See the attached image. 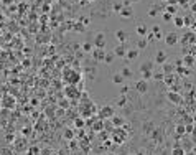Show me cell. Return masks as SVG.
<instances>
[{
  "label": "cell",
  "instance_id": "obj_1",
  "mask_svg": "<svg viewBox=\"0 0 196 155\" xmlns=\"http://www.w3.org/2000/svg\"><path fill=\"white\" fill-rule=\"evenodd\" d=\"M64 78H66V83L74 84V86H78V83H81V79H82L81 73L78 69H69L68 73H64Z\"/></svg>",
  "mask_w": 196,
  "mask_h": 155
},
{
  "label": "cell",
  "instance_id": "obj_2",
  "mask_svg": "<svg viewBox=\"0 0 196 155\" xmlns=\"http://www.w3.org/2000/svg\"><path fill=\"white\" fill-rule=\"evenodd\" d=\"M92 45H94V48H102V50H106V45H107L106 33H102V31H97V33L94 35Z\"/></svg>",
  "mask_w": 196,
  "mask_h": 155
},
{
  "label": "cell",
  "instance_id": "obj_3",
  "mask_svg": "<svg viewBox=\"0 0 196 155\" xmlns=\"http://www.w3.org/2000/svg\"><path fill=\"white\" fill-rule=\"evenodd\" d=\"M66 97H69V99H81V93H79V87L74 86V84H68V87H66Z\"/></svg>",
  "mask_w": 196,
  "mask_h": 155
},
{
  "label": "cell",
  "instance_id": "obj_4",
  "mask_svg": "<svg viewBox=\"0 0 196 155\" xmlns=\"http://www.w3.org/2000/svg\"><path fill=\"white\" fill-rule=\"evenodd\" d=\"M99 114V119H102V121H106V119H110L112 115L115 114L114 107L112 106H104V107H101V111L97 112Z\"/></svg>",
  "mask_w": 196,
  "mask_h": 155
},
{
  "label": "cell",
  "instance_id": "obj_5",
  "mask_svg": "<svg viewBox=\"0 0 196 155\" xmlns=\"http://www.w3.org/2000/svg\"><path fill=\"white\" fill-rule=\"evenodd\" d=\"M166 99L170 101L171 104H175V106H178V104L183 103V97H181V94L176 93V91H171V89L166 93Z\"/></svg>",
  "mask_w": 196,
  "mask_h": 155
},
{
  "label": "cell",
  "instance_id": "obj_6",
  "mask_svg": "<svg viewBox=\"0 0 196 155\" xmlns=\"http://www.w3.org/2000/svg\"><path fill=\"white\" fill-rule=\"evenodd\" d=\"M91 56H92V59L96 63H104V58H106V50H102V48H94V50L91 51Z\"/></svg>",
  "mask_w": 196,
  "mask_h": 155
},
{
  "label": "cell",
  "instance_id": "obj_7",
  "mask_svg": "<svg viewBox=\"0 0 196 155\" xmlns=\"http://www.w3.org/2000/svg\"><path fill=\"white\" fill-rule=\"evenodd\" d=\"M163 41H165L166 46H175V45H178V41H180V36H178V33H168L163 36Z\"/></svg>",
  "mask_w": 196,
  "mask_h": 155
},
{
  "label": "cell",
  "instance_id": "obj_8",
  "mask_svg": "<svg viewBox=\"0 0 196 155\" xmlns=\"http://www.w3.org/2000/svg\"><path fill=\"white\" fill-rule=\"evenodd\" d=\"M112 53L115 55V58H125V55H127V46H125V43H119L117 46L112 50Z\"/></svg>",
  "mask_w": 196,
  "mask_h": 155
},
{
  "label": "cell",
  "instance_id": "obj_9",
  "mask_svg": "<svg viewBox=\"0 0 196 155\" xmlns=\"http://www.w3.org/2000/svg\"><path fill=\"white\" fill-rule=\"evenodd\" d=\"M181 41H183V45H190V46H193V45H196V33H194V31H188V33L181 38Z\"/></svg>",
  "mask_w": 196,
  "mask_h": 155
},
{
  "label": "cell",
  "instance_id": "obj_10",
  "mask_svg": "<svg viewBox=\"0 0 196 155\" xmlns=\"http://www.w3.org/2000/svg\"><path fill=\"white\" fill-rule=\"evenodd\" d=\"M181 59H183V66H186V68H193V66H196V58H194V55H191V53H186Z\"/></svg>",
  "mask_w": 196,
  "mask_h": 155
},
{
  "label": "cell",
  "instance_id": "obj_11",
  "mask_svg": "<svg viewBox=\"0 0 196 155\" xmlns=\"http://www.w3.org/2000/svg\"><path fill=\"white\" fill-rule=\"evenodd\" d=\"M135 91H137L138 94H145L147 91H148V83H147L145 79H138L137 83H135Z\"/></svg>",
  "mask_w": 196,
  "mask_h": 155
},
{
  "label": "cell",
  "instance_id": "obj_12",
  "mask_svg": "<svg viewBox=\"0 0 196 155\" xmlns=\"http://www.w3.org/2000/svg\"><path fill=\"white\" fill-rule=\"evenodd\" d=\"M119 17H120V18H125V20L134 18V8H132V7H124V8L119 12Z\"/></svg>",
  "mask_w": 196,
  "mask_h": 155
},
{
  "label": "cell",
  "instance_id": "obj_13",
  "mask_svg": "<svg viewBox=\"0 0 196 155\" xmlns=\"http://www.w3.org/2000/svg\"><path fill=\"white\" fill-rule=\"evenodd\" d=\"M166 61H168L166 51H163V50L157 51V55H155V63H157V65H163V63H166Z\"/></svg>",
  "mask_w": 196,
  "mask_h": 155
},
{
  "label": "cell",
  "instance_id": "obj_14",
  "mask_svg": "<svg viewBox=\"0 0 196 155\" xmlns=\"http://www.w3.org/2000/svg\"><path fill=\"white\" fill-rule=\"evenodd\" d=\"M115 40H117L119 43H125V41L129 40V33L125 30H117L115 31Z\"/></svg>",
  "mask_w": 196,
  "mask_h": 155
},
{
  "label": "cell",
  "instance_id": "obj_15",
  "mask_svg": "<svg viewBox=\"0 0 196 155\" xmlns=\"http://www.w3.org/2000/svg\"><path fill=\"white\" fill-rule=\"evenodd\" d=\"M162 73L163 74H173L175 73V65H171V63H163L162 65Z\"/></svg>",
  "mask_w": 196,
  "mask_h": 155
},
{
  "label": "cell",
  "instance_id": "obj_16",
  "mask_svg": "<svg viewBox=\"0 0 196 155\" xmlns=\"http://www.w3.org/2000/svg\"><path fill=\"white\" fill-rule=\"evenodd\" d=\"M175 73H178L180 76H190L191 68H186V66H175Z\"/></svg>",
  "mask_w": 196,
  "mask_h": 155
},
{
  "label": "cell",
  "instance_id": "obj_17",
  "mask_svg": "<svg viewBox=\"0 0 196 155\" xmlns=\"http://www.w3.org/2000/svg\"><path fill=\"white\" fill-rule=\"evenodd\" d=\"M104 127H106V124H104L102 119H96V121L92 122V132H101Z\"/></svg>",
  "mask_w": 196,
  "mask_h": 155
},
{
  "label": "cell",
  "instance_id": "obj_18",
  "mask_svg": "<svg viewBox=\"0 0 196 155\" xmlns=\"http://www.w3.org/2000/svg\"><path fill=\"white\" fill-rule=\"evenodd\" d=\"M110 122H112V125H114V127L115 129H119V127H122V125H124L125 124V122H124V117H117V115H112V117H110Z\"/></svg>",
  "mask_w": 196,
  "mask_h": 155
},
{
  "label": "cell",
  "instance_id": "obj_19",
  "mask_svg": "<svg viewBox=\"0 0 196 155\" xmlns=\"http://www.w3.org/2000/svg\"><path fill=\"white\" fill-rule=\"evenodd\" d=\"M138 50H127V55H125V59L127 61H135L138 58Z\"/></svg>",
  "mask_w": 196,
  "mask_h": 155
},
{
  "label": "cell",
  "instance_id": "obj_20",
  "mask_svg": "<svg viewBox=\"0 0 196 155\" xmlns=\"http://www.w3.org/2000/svg\"><path fill=\"white\" fill-rule=\"evenodd\" d=\"M2 104H3V107L12 109V107H15V99H13L12 96H5V97H3V101H2Z\"/></svg>",
  "mask_w": 196,
  "mask_h": 155
},
{
  "label": "cell",
  "instance_id": "obj_21",
  "mask_svg": "<svg viewBox=\"0 0 196 155\" xmlns=\"http://www.w3.org/2000/svg\"><path fill=\"white\" fill-rule=\"evenodd\" d=\"M155 63L153 61H143L142 65H140V73L142 71H153V68H155Z\"/></svg>",
  "mask_w": 196,
  "mask_h": 155
},
{
  "label": "cell",
  "instance_id": "obj_22",
  "mask_svg": "<svg viewBox=\"0 0 196 155\" xmlns=\"http://www.w3.org/2000/svg\"><path fill=\"white\" fill-rule=\"evenodd\" d=\"M152 33L155 35V40H163V31H162V28H160L158 25H153L152 27Z\"/></svg>",
  "mask_w": 196,
  "mask_h": 155
},
{
  "label": "cell",
  "instance_id": "obj_23",
  "mask_svg": "<svg viewBox=\"0 0 196 155\" xmlns=\"http://www.w3.org/2000/svg\"><path fill=\"white\" fill-rule=\"evenodd\" d=\"M175 81H176V74H165V78H163V83L166 84V86H173Z\"/></svg>",
  "mask_w": 196,
  "mask_h": 155
},
{
  "label": "cell",
  "instance_id": "obj_24",
  "mask_svg": "<svg viewBox=\"0 0 196 155\" xmlns=\"http://www.w3.org/2000/svg\"><path fill=\"white\" fill-rule=\"evenodd\" d=\"M147 33H148V28L143 25V23H138L137 25V35L138 36H147Z\"/></svg>",
  "mask_w": 196,
  "mask_h": 155
},
{
  "label": "cell",
  "instance_id": "obj_25",
  "mask_svg": "<svg viewBox=\"0 0 196 155\" xmlns=\"http://www.w3.org/2000/svg\"><path fill=\"white\" fill-rule=\"evenodd\" d=\"M148 46V41L145 36H140V40H137V50H145Z\"/></svg>",
  "mask_w": 196,
  "mask_h": 155
},
{
  "label": "cell",
  "instance_id": "obj_26",
  "mask_svg": "<svg viewBox=\"0 0 196 155\" xmlns=\"http://www.w3.org/2000/svg\"><path fill=\"white\" fill-rule=\"evenodd\" d=\"M171 155H186V150L181 145H175L173 149H171Z\"/></svg>",
  "mask_w": 196,
  "mask_h": 155
},
{
  "label": "cell",
  "instance_id": "obj_27",
  "mask_svg": "<svg viewBox=\"0 0 196 155\" xmlns=\"http://www.w3.org/2000/svg\"><path fill=\"white\" fill-rule=\"evenodd\" d=\"M142 129H143V132H145V134H152V130L155 129V124H153L152 121H148V122H145V124H143Z\"/></svg>",
  "mask_w": 196,
  "mask_h": 155
},
{
  "label": "cell",
  "instance_id": "obj_28",
  "mask_svg": "<svg viewBox=\"0 0 196 155\" xmlns=\"http://www.w3.org/2000/svg\"><path fill=\"white\" fill-rule=\"evenodd\" d=\"M173 23L178 28H185V18L183 17H173Z\"/></svg>",
  "mask_w": 196,
  "mask_h": 155
},
{
  "label": "cell",
  "instance_id": "obj_29",
  "mask_svg": "<svg viewBox=\"0 0 196 155\" xmlns=\"http://www.w3.org/2000/svg\"><path fill=\"white\" fill-rule=\"evenodd\" d=\"M124 81H125V78L122 74H119V73L112 76V83H114V84H119V86H120V84H124Z\"/></svg>",
  "mask_w": 196,
  "mask_h": 155
},
{
  "label": "cell",
  "instance_id": "obj_30",
  "mask_svg": "<svg viewBox=\"0 0 196 155\" xmlns=\"http://www.w3.org/2000/svg\"><path fill=\"white\" fill-rule=\"evenodd\" d=\"M92 46H94V45L91 43V41H86V43H82V45H81V50H82L84 53H91V51L94 50Z\"/></svg>",
  "mask_w": 196,
  "mask_h": 155
},
{
  "label": "cell",
  "instance_id": "obj_31",
  "mask_svg": "<svg viewBox=\"0 0 196 155\" xmlns=\"http://www.w3.org/2000/svg\"><path fill=\"white\" fill-rule=\"evenodd\" d=\"M114 59H115V55L114 53H106V58H104V63H106V65H112V63H114Z\"/></svg>",
  "mask_w": 196,
  "mask_h": 155
},
{
  "label": "cell",
  "instance_id": "obj_32",
  "mask_svg": "<svg viewBox=\"0 0 196 155\" xmlns=\"http://www.w3.org/2000/svg\"><path fill=\"white\" fill-rule=\"evenodd\" d=\"M63 137H64L66 140H73V139H74V130H73V129H66L64 134H63Z\"/></svg>",
  "mask_w": 196,
  "mask_h": 155
},
{
  "label": "cell",
  "instance_id": "obj_33",
  "mask_svg": "<svg viewBox=\"0 0 196 155\" xmlns=\"http://www.w3.org/2000/svg\"><path fill=\"white\" fill-rule=\"evenodd\" d=\"M122 76L125 78V79H127V78H132L134 76V73H132V69L129 68V66H124V69H122V73H120Z\"/></svg>",
  "mask_w": 196,
  "mask_h": 155
},
{
  "label": "cell",
  "instance_id": "obj_34",
  "mask_svg": "<svg viewBox=\"0 0 196 155\" xmlns=\"http://www.w3.org/2000/svg\"><path fill=\"white\" fill-rule=\"evenodd\" d=\"M84 125H86V121H84L82 117H76V119H74V127H78V129H82Z\"/></svg>",
  "mask_w": 196,
  "mask_h": 155
},
{
  "label": "cell",
  "instance_id": "obj_35",
  "mask_svg": "<svg viewBox=\"0 0 196 155\" xmlns=\"http://www.w3.org/2000/svg\"><path fill=\"white\" fill-rule=\"evenodd\" d=\"M160 10H162V8H158V7H157V5H153L152 7V8H150L148 10V17H152V18H153V17H157V15H160Z\"/></svg>",
  "mask_w": 196,
  "mask_h": 155
},
{
  "label": "cell",
  "instance_id": "obj_36",
  "mask_svg": "<svg viewBox=\"0 0 196 155\" xmlns=\"http://www.w3.org/2000/svg\"><path fill=\"white\" fill-rule=\"evenodd\" d=\"M117 104H119V107H125V104H127V96H125V94H120V97L117 99Z\"/></svg>",
  "mask_w": 196,
  "mask_h": 155
},
{
  "label": "cell",
  "instance_id": "obj_37",
  "mask_svg": "<svg viewBox=\"0 0 196 155\" xmlns=\"http://www.w3.org/2000/svg\"><path fill=\"white\" fill-rule=\"evenodd\" d=\"M176 10H178V5H170V3H168V5H166V8H165V12L171 13V15L175 17V13H176Z\"/></svg>",
  "mask_w": 196,
  "mask_h": 155
},
{
  "label": "cell",
  "instance_id": "obj_38",
  "mask_svg": "<svg viewBox=\"0 0 196 155\" xmlns=\"http://www.w3.org/2000/svg\"><path fill=\"white\" fill-rule=\"evenodd\" d=\"M175 130H176L178 135H185V134H186V130H185V124H178L176 127H175Z\"/></svg>",
  "mask_w": 196,
  "mask_h": 155
},
{
  "label": "cell",
  "instance_id": "obj_39",
  "mask_svg": "<svg viewBox=\"0 0 196 155\" xmlns=\"http://www.w3.org/2000/svg\"><path fill=\"white\" fill-rule=\"evenodd\" d=\"M122 8H124V5H122V3H119V2H114V3H112V10H114L115 13H119Z\"/></svg>",
  "mask_w": 196,
  "mask_h": 155
},
{
  "label": "cell",
  "instance_id": "obj_40",
  "mask_svg": "<svg viewBox=\"0 0 196 155\" xmlns=\"http://www.w3.org/2000/svg\"><path fill=\"white\" fill-rule=\"evenodd\" d=\"M152 76H153V71H142V79L148 81L152 79Z\"/></svg>",
  "mask_w": 196,
  "mask_h": 155
},
{
  "label": "cell",
  "instance_id": "obj_41",
  "mask_svg": "<svg viewBox=\"0 0 196 155\" xmlns=\"http://www.w3.org/2000/svg\"><path fill=\"white\" fill-rule=\"evenodd\" d=\"M163 78H165V74H163V73H153L152 79H153V81H163Z\"/></svg>",
  "mask_w": 196,
  "mask_h": 155
},
{
  "label": "cell",
  "instance_id": "obj_42",
  "mask_svg": "<svg viewBox=\"0 0 196 155\" xmlns=\"http://www.w3.org/2000/svg\"><path fill=\"white\" fill-rule=\"evenodd\" d=\"M162 17H163V20H165V22H171V20H173V15H171V13H168V12H163Z\"/></svg>",
  "mask_w": 196,
  "mask_h": 155
},
{
  "label": "cell",
  "instance_id": "obj_43",
  "mask_svg": "<svg viewBox=\"0 0 196 155\" xmlns=\"http://www.w3.org/2000/svg\"><path fill=\"white\" fill-rule=\"evenodd\" d=\"M193 129H194L193 122H191V124H185V130H186V134H193Z\"/></svg>",
  "mask_w": 196,
  "mask_h": 155
},
{
  "label": "cell",
  "instance_id": "obj_44",
  "mask_svg": "<svg viewBox=\"0 0 196 155\" xmlns=\"http://www.w3.org/2000/svg\"><path fill=\"white\" fill-rule=\"evenodd\" d=\"M145 38H147V41H148V43H150V41H157V40H155V35H153L152 31H148Z\"/></svg>",
  "mask_w": 196,
  "mask_h": 155
},
{
  "label": "cell",
  "instance_id": "obj_45",
  "mask_svg": "<svg viewBox=\"0 0 196 155\" xmlns=\"http://www.w3.org/2000/svg\"><path fill=\"white\" fill-rule=\"evenodd\" d=\"M176 3L180 7H188V5H190V0H176Z\"/></svg>",
  "mask_w": 196,
  "mask_h": 155
},
{
  "label": "cell",
  "instance_id": "obj_46",
  "mask_svg": "<svg viewBox=\"0 0 196 155\" xmlns=\"http://www.w3.org/2000/svg\"><path fill=\"white\" fill-rule=\"evenodd\" d=\"M183 18H185V27H191L193 18H191V17H183Z\"/></svg>",
  "mask_w": 196,
  "mask_h": 155
},
{
  "label": "cell",
  "instance_id": "obj_47",
  "mask_svg": "<svg viewBox=\"0 0 196 155\" xmlns=\"http://www.w3.org/2000/svg\"><path fill=\"white\" fill-rule=\"evenodd\" d=\"M73 50H74V53L79 51V50H81V45H79V43H73Z\"/></svg>",
  "mask_w": 196,
  "mask_h": 155
},
{
  "label": "cell",
  "instance_id": "obj_48",
  "mask_svg": "<svg viewBox=\"0 0 196 155\" xmlns=\"http://www.w3.org/2000/svg\"><path fill=\"white\" fill-rule=\"evenodd\" d=\"M127 93H129V87H127V86H124V87L120 89V94H125V96H127Z\"/></svg>",
  "mask_w": 196,
  "mask_h": 155
},
{
  "label": "cell",
  "instance_id": "obj_49",
  "mask_svg": "<svg viewBox=\"0 0 196 155\" xmlns=\"http://www.w3.org/2000/svg\"><path fill=\"white\" fill-rule=\"evenodd\" d=\"M175 66H183V59H176V61H175Z\"/></svg>",
  "mask_w": 196,
  "mask_h": 155
},
{
  "label": "cell",
  "instance_id": "obj_50",
  "mask_svg": "<svg viewBox=\"0 0 196 155\" xmlns=\"http://www.w3.org/2000/svg\"><path fill=\"white\" fill-rule=\"evenodd\" d=\"M190 8H191V12H193V13H196V2L191 3V5H190Z\"/></svg>",
  "mask_w": 196,
  "mask_h": 155
},
{
  "label": "cell",
  "instance_id": "obj_51",
  "mask_svg": "<svg viewBox=\"0 0 196 155\" xmlns=\"http://www.w3.org/2000/svg\"><path fill=\"white\" fill-rule=\"evenodd\" d=\"M81 22L84 23V25H89V18H86V17H84V18H81Z\"/></svg>",
  "mask_w": 196,
  "mask_h": 155
},
{
  "label": "cell",
  "instance_id": "obj_52",
  "mask_svg": "<svg viewBox=\"0 0 196 155\" xmlns=\"http://www.w3.org/2000/svg\"><path fill=\"white\" fill-rule=\"evenodd\" d=\"M193 152H194V155H196V147H193Z\"/></svg>",
  "mask_w": 196,
  "mask_h": 155
},
{
  "label": "cell",
  "instance_id": "obj_53",
  "mask_svg": "<svg viewBox=\"0 0 196 155\" xmlns=\"http://www.w3.org/2000/svg\"><path fill=\"white\" fill-rule=\"evenodd\" d=\"M130 2H140V0H130Z\"/></svg>",
  "mask_w": 196,
  "mask_h": 155
},
{
  "label": "cell",
  "instance_id": "obj_54",
  "mask_svg": "<svg viewBox=\"0 0 196 155\" xmlns=\"http://www.w3.org/2000/svg\"><path fill=\"white\" fill-rule=\"evenodd\" d=\"M193 46H194V51H196V45H193Z\"/></svg>",
  "mask_w": 196,
  "mask_h": 155
},
{
  "label": "cell",
  "instance_id": "obj_55",
  "mask_svg": "<svg viewBox=\"0 0 196 155\" xmlns=\"http://www.w3.org/2000/svg\"><path fill=\"white\" fill-rule=\"evenodd\" d=\"M163 2H168V0H163Z\"/></svg>",
  "mask_w": 196,
  "mask_h": 155
},
{
  "label": "cell",
  "instance_id": "obj_56",
  "mask_svg": "<svg viewBox=\"0 0 196 155\" xmlns=\"http://www.w3.org/2000/svg\"><path fill=\"white\" fill-rule=\"evenodd\" d=\"M194 93H196V87H194Z\"/></svg>",
  "mask_w": 196,
  "mask_h": 155
}]
</instances>
